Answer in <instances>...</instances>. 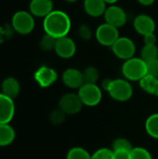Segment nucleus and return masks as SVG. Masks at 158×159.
Wrapping results in <instances>:
<instances>
[{
  "mask_svg": "<svg viewBox=\"0 0 158 159\" xmlns=\"http://www.w3.org/2000/svg\"><path fill=\"white\" fill-rule=\"evenodd\" d=\"M111 81H112V79H110V78H106V79H104V80L102 81V88L105 91H107V89H108V88H109V86H110V84H111Z\"/></svg>",
  "mask_w": 158,
  "mask_h": 159,
  "instance_id": "473e14b6",
  "label": "nucleus"
},
{
  "mask_svg": "<svg viewBox=\"0 0 158 159\" xmlns=\"http://www.w3.org/2000/svg\"><path fill=\"white\" fill-rule=\"evenodd\" d=\"M81 102L84 105L93 107L98 105L102 99V92L97 84L85 83L77 92Z\"/></svg>",
  "mask_w": 158,
  "mask_h": 159,
  "instance_id": "20e7f679",
  "label": "nucleus"
},
{
  "mask_svg": "<svg viewBox=\"0 0 158 159\" xmlns=\"http://www.w3.org/2000/svg\"><path fill=\"white\" fill-rule=\"evenodd\" d=\"M106 4H110V5H114L115 3H116L118 0H103Z\"/></svg>",
  "mask_w": 158,
  "mask_h": 159,
  "instance_id": "f704fd0d",
  "label": "nucleus"
},
{
  "mask_svg": "<svg viewBox=\"0 0 158 159\" xmlns=\"http://www.w3.org/2000/svg\"><path fill=\"white\" fill-rule=\"evenodd\" d=\"M15 115L14 101L0 92V124H9Z\"/></svg>",
  "mask_w": 158,
  "mask_h": 159,
  "instance_id": "ddd939ff",
  "label": "nucleus"
},
{
  "mask_svg": "<svg viewBox=\"0 0 158 159\" xmlns=\"http://www.w3.org/2000/svg\"><path fill=\"white\" fill-rule=\"evenodd\" d=\"M91 159H114V152L112 149L100 148L91 155Z\"/></svg>",
  "mask_w": 158,
  "mask_h": 159,
  "instance_id": "cd10ccee",
  "label": "nucleus"
},
{
  "mask_svg": "<svg viewBox=\"0 0 158 159\" xmlns=\"http://www.w3.org/2000/svg\"><path fill=\"white\" fill-rule=\"evenodd\" d=\"M14 30L20 34H28L34 29V16L24 10L17 11L11 20Z\"/></svg>",
  "mask_w": 158,
  "mask_h": 159,
  "instance_id": "39448f33",
  "label": "nucleus"
},
{
  "mask_svg": "<svg viewBox=\"0 0 158 159\" xmlns=\"http://www.w3.org/2000/svg\"><path fill=\"white\" fill-rule=\"evenodd\" d=\"M83 77L84 82L87 84H97L100 77V74L96 67L88 66L83 71Z\"/></svg>",
  "mask_w": 158,
  "mask_h": 159,
  "instance_id": "4be33fe9",
  "label": "nucleus"
},
{
  "mask_svg": "<svg viewBox=\"0 0 158 159\" xmlns=\"http://www.w3.org/2000/svg\"><path fill=\"white\" fill-rule=\"evenodd\" d=\"M122 74L129 81H141L147 75V63L142 58L133 57L124 61Z\"/></svg>",
  "mask_w": 158,
  "mask_h": 159,
  "instance_id": "f03ea898",
  "label": "nucleus"
},
{
  "mask_svg": "<svg viewBox=\"0 0 158 159\" xmlns=\"http://www.w3.org/2000/svg\"><path fill=\"white\" fill-rule=\"evenodd\" d=\"M103 16L107 23L116 28H119L125 25L128 20L126 11L121 7L115 6V5H111L110 7H108Z\"/></svg>",
  "mask_w": 158,
  "mask_h": 159,
  "instance_id": "9d476101",
  "label": "nucleus"
},
{
  "mask_svg": "<svg viewBox=\"0 0 158 159\" xmlns=\"http://www.w3.org/2000/svg\"><path fill=\"white\" fill-rule=\"evenodd\" d=\"M30 13L34 17L46 18L53 11L52 0H31L29 5Z\"/></svg>",
  "mask_w": 158,
  "mask_h": 159,
  "instance_id": "2eb2a0df",
  "label": "nucleus"
},
{
  "mask_svg": "<svg viewBox=\"0 0 158 159\" xmlns=\"http://www.w3.org/2000/svg\"><path fill=\"white\" fill-rule=\"evenodd\" d=\"M141 58L145 61L149 62L158 58V48L155 45H144L141 50Z\"/></svg>",
  "mask_w": 158,
  "mask_h": 159,
  "instance_id": "412c9836",
  "label": "nucleus"
},
{
  "mask_svg": "<svg viewBox=\"0 0 158 159\" xmlns=\"http://www.w3.org/2000/svg\"><path fill=\"white\" fill-rule=\"evenodd\" d=\"M132 145L131 143L126 139V138H116L115 140H114L113 144H112V150L113 151H120V150H125V151H131L132 149Z\"/></svg>",
  "mask_w": 158,
  "mask_h": 159,
  "instance_id": "393cba45",
  "label": "nucleus"
},
{
  "mask_svg": "<svg viewBox=\"0 0 158 159\" xmlns=\"http://www.w3.org/2000/svg\"><path fill=\"white\" fill-rule=\"evenodd\" d=\"M61 79L63 84L72 89H79L84 84L83 72L75 68H68L66 69L61 75Z\"/></svg>",
  "mask_w": 158,
  "mask_h": 159,
  "instance_id": "f8f14e48",
  "label": "nucleus"
},
{
  "mask_svg": "<svg viewBox=\"0 0 158 159\" xmlns=\"http://www.w3.org/2000/svg\"><path fill=\"white\" fill-rule=\"evenodd\" d=\"M133 27L138 34L144 36L145 34L155 33L156 22L154 19L149 15L140 14L135 17L133 20Z\"/></svg>",
  "mask_w": 158,
  "mask_h": 159,
  "instance_id": "4468645a",
  "label": "nucleus"
},
{
  "mask_svg": "<svg viewBox=\"0 0 158 159\" xmlns=\"http://www.w3.org/2000/svg\"><path fill=\"white\" fill-rule=\"evenodd\" d=\"M65 116H66V114L61 109L58 108V109L53 110L49 114V121L53 125H61L64 122Z\"/></svg>",
  "mask_w": 158,
  "mask_h": 159,
  "instance_id": "bb28decb",
  "label": "nucleus"
},
{
  "mask_svg": "<svg viewBox=\"0 0 158 159\" xmlns=\"http://www.w3.org/2000/svg\"><path fill=\"white\" fill-rule=\"evenodd\" d=\"M147 63V75L158 78V58Z\"/></svg>",
  "mask_w": 158,
  "mask_h": 159,
  "instance_id": "c756f323",
  "label": "nucleus"
},
{
  "mask_svg": "<svg viewBox=\"0 0 158 159\" xmlns=\"http://www.w3.org/2000/svg\"><path fill=\"white\" fill-rule=\"evenodd\" d=\"M112 50L118 59L127 61L134 57L136 52V46L130 38L120 36L112 46Z\"/></svg>",
  "mask_w": 158,
  "mask_h": 159,
  "instance_id": "0eeeda50",
  "label": "nucleus"
},
{
  "mask_svg": "<svg viewBox=\"0 0 158 159\" xmlns=\"http://www.w3.org/2000/svg\"><path fill=\"white\" fill-rule=\"evenodd\" d=\"M20 92V84L15 77L9 76L3 80L1 84V93L14 100L19 96Z\"/></svg>",
  "mask_w": 158,
  "mask_h": 159,
  "instance_id": "dca6fc26",
  "label": "nucleus"
},
{
  "mask_svg": "<svg viewBox=\"0 0 158 159\" xmlns=\"http://www.w3.org/2000/svg\"><path fill=\"white\" fill-rule=\"evenodd\" d=\"M64 1H66L68 3H74V2H76L77 0H64Z\"/></svg>",
  "mask_w": 158,
  "mask_h": 159,
  "instance_id": "c9c22d12",
  "label": "nucleus"
},
{
  "mask_svg": "<svg viewBox=\"0 0 158 159\" xmlns=\"http://www.w3.org/2000/svg\"><path fill=\"white\" fill-rule=\"evenodd\" d=\"M137 1H138L141 5L148 7V6L153 5V4L155 3V1H156V0H137Z\"/></svg>",
  "mask_w": 158,
  "mask_h": 159,
  "instance_id": "72a5a7b5",
  "label": "nucleus"
},
{
  "mask_svg": "<svg viewBox=\"0 0 158 159\" xmlns=\"http://www.w3.org/2000/svg\"><path fill=\"white\" fill-rule=\"evenodd\" d=\"M143 41H144L145 45H155L156 43V36L155 33L145 34L143 36Z\"/></svg>",
  "mask_w": 158,
  "mask_h": 159,
  "instance_id": "2f4dec72",
  "label": "nucleus"
},
{
  "mask_svg": "<svg viewBox=\"0 0 158 159\" xmlns=\"http://www.w3.org/2000/svg\"><path fill=\"white\" fill-rule=\"evenodd\" d=\"M78 34L83 40H89L92 37V31L87 24H81L78 28Z\"/></svg>",
  "mask_w": 158,
  "mask_h": 159,
  "instance_id": "c85d7f7f",
  "label": "nucleus"
},
{
  "mask_svg": "<svg viewBox=\"0 0 158 159\" xmlns=\"http://www.w3.org/2000/svg\"><path fill=\"white\" fill-rule=\"evenodd\" d=\"M16 138V131L10 124H0V147L10 145Z\"/></svg>",
  "mask_w": 158,
  "mask_h": 159,
  "instance_id": "a211bd4d",
  "label": "nucleus"
},
{
  "mask_svg": "<svg viewBox=\"0 0 158 159\" xmlns=\"http://www.w3.org/2000/svg\"><path fill=\"white\" fill-rule=\"evenodd\" d=\"M34 78L39 87L46 89L52 86L57 81L58 73L49 66L42 65L35 71Z\"/></svg>",
  "mask_w": 158,
  "mask_h": 159,
  "instance_id": "1a4fd4ad",
  "label": "nucleus"
},
{
  "mask_svg": "<svg viewBox=\"0 0 158 159\" xmlns=\"http://www.w3.org/2000/svg\"><path fill=\"white\" fill-rule=\"evenodd\" d=\"M66 159H91V155L83 147H73L68 151Z\"/></svg>",
  "mask_w": 158,
  "mask_h": 159,
  "instance_id": "5701e85b",
  "label": "nucleus"
},
{
  "mask_svg": "<svg viewBox=\"0 0 158 159\" xmlns=\"http://www.w3.org/2000/svg\"><path fill=\"white\" fill-rule=\"evenodd\" d=\"M141 89L153 96L158 97V78L152 75H145L141 81H139Z\"/></svg>",
  "mask_w": 158,
  "mask_h": 159,
  "instance_id": "6ab92c4d",
  "label": "nucleus"
},
{
  "mask_svg": "<svg viewBox=\"0 0 158 159\" xmlns=\"http://www.w3.org/2000/svg\"><path fill=\"white\" fill-rule=\"evenodd\" d=\"M107 92L113 100L119 102H125L132 97L133 88L129 80L125 78H116L112 79Z\"/></svg>",
  "mask_w": 158,
  "mask_h": 159,
  "instance_id": "7ed1b4c3",
  "label": "nucleus"
},
{
  "mask_svg": "<svg viewBox=\"0 0 158 159\" xmlns=\"http://www.w3.org/2000/svg\"><path fill=\"white\" fill-rule=\"evenodd\" d=\"M54 51L60 58L70 59L76 52V45L71 37L66 35L57 39Z\"/></svg>",
  "mask_w": 158,
  "mask_h": 159,
  "instance_id": "9b49d317",
  "label": "nucleus"
},
{
  "mask_svg": "<svg viewBox=\"0 0 158 159\" xmlns=\"http://www.w3.org/2000/svg\"><path fill=\"white\" fill-rule=\"evenodd\" d=\"M95 36L97 41L105 47H111L115 43V41L120 37L118 28L105 22L101 24L95 33Z\"/></svg>",
  "mask_w": 158,
  "mask_h": 159,
  "instance_id": "423d86ee",
  "label": "nucleus"
},
{
  "mask_svg": "<svg viewBox=\"0 0 158 159\" xmlns=\"http://www.w3.org/2000/svg\"><path fill=\"white\" fill-rule=\"evenodd\" d=\"M56 41H57V38H55L47 34H45V35H43L42 38L40 39L39 45H40V48L42 50L48 52V51L55 49Z\"/></svg>",
  "mask_w": 158,
  "mask_h": 159,
  "instance_id": "b1692460",
  "label": "nucleus"
},
{
  "mask_svg": "<svg viewBox=\"0 0 158 159\" xmlns=\"http://www.w3.org/2000/svg\"><path fill=\"white\" fill-rule=\"evenodd\" d=\"M114 152V159H130V151H113Z\"/></svg>",
  "mask_w": 158,
  "mask_h": 159,
  "instance_id": "7c9ffc66",
  "label": "nucleus"
},
{
  "mask_svg": "<svg viewBox=\"0 0 158 159\" xmlns=\"http://www.w3.org/2000/svg\"><path fill=\"white\" fill-rule=\"evenodd\" d=\"M71 20L67 13L61 10H53L44 18L43 27L45 33L55 37L66 36L71 30Z\"/></svg>",
  "mask_w": 158,
  "mask_h": 159,
  "instance_id": "f257e3e1",
  "label": "nucleus"
},
{
  "mask_svg": "<svg viewBox=\"0 0 158 159\" xmlns=\"http://www.w3.org/2000/svg\"><path fill=\"white\" fill-rule=\"evenodd\" d=\"M83 105L84 104L77 93H66L61 96L59 101V108L68 116L78 114L81 111Z\"/></svg>",
  "mask_w": 158,
  "mask_h": 159,
  "instance_id": "6e6552de",
  "label": "nucleus"
},
{
  "mask_svg": "<svg viewBox=\"0 0 158 159\" xmlns=\"http://www.w3.org/2000/svg\"><path fill=\"white\" fill-rule=\"evenodd\" d=\"M145 130L150 137L158 140V113L148 116L145 121Z\"/></svg>",
  "mask_w": 158,
  "mask_h": 159,
  "instance_id": "aec40b11",
  "label": "nucleus"
},
{
  "mask_svg": "<svg viewBox=\"0 0 158 159\" xmlns=\"http://www.w3.org/2000/svg\"><path fill=\"white\" fill-rule=\"evenodd\" d=\"M106 3L103 0H85L84 9L90 17H101L106 10Z\"/></svg>",
  "mask_w": 158,
  "mask_h": 159,
  "instance_id": "f3484780",
  "label": "nucleus"
},
{
  "mask_svg": "<svg viewBox=\"0 0 158 159\" xmlns=\"http://www.w3.org/2000/svg\"><path fill=\"white\" fill-rule=\"evenodd\" d=\"M130 159H153V157L146 148L137 146L131 149Z\"/></svg>",
  "mask_w": 158,
  "mask_h": 159,
  "instance_id": "a878e982",
  "label": "nucleus"
}]
</instances>
